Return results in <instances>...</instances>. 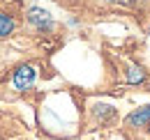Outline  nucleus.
<instances>
[{
	"label": "nucleus",
	"instance_id": "1",
	"mask_svg": "<svg viewBox=\"0 0 150 140\" xmlns=\"http://www.w3.org/2000/svg\"><path fill=\"white\" fill-rule=\"evenodd\" d=\"M35 80H37V69H35L33 64H21V67H16V71H14V78H12L14 88L19 90V92L30 90L33 85H35Z\"/></svg>",
	"mask_w": 150,
	"mask_h": 140
},
{
	"label": "nucleus",
	"instance_id": "2",
	"mask_svg": "<svg viewBox=\"0 0 150 140\" xmlns=\"http://www.w3.org/2000/svg\"><path fill=\"white\" fill-rule=\"evenodd\" d=\"M28 23L35 25L37 30H51V28H53L51 14H49L46 9H42V7H30V9H28Z\"/></svg>",
	"mask_w": 150,
	"mask_h": 140
},
{
	"label": "nucleus",
	"instance_id": "3",
	"mask_svg": "<svg viewBox=\"0 0 150 140\" xmlns=\"http://www.w3.org/2000/svg\"><path fill=\"white\" fill-rule=\"evenodd\" d=\"M125 124L132 126V129L148 126V124H150V104L148 106H141V108H136V110H132L129 115L125 117Z\"/></svg>",
	"mask_w": 150,
	"mask_h": 140
},
{
	"label": "nucleus",
	"instance_id": "4",
	"mask_svg": "<svg viewBox=\"0 0 150 140\" xmlns=\"http://www.w3.org/2000/svg\"><path fill=\"white\" fill-rule=\"evenodd\" d=\"M14 28H16V23H14V18L7 16V14H0V37H7L14 32Z\"/></svg>",
	"mask_w": 150,
	"mask_h": 140
},
{
	"label": "nucleus",
	"instance_id": "5",
	"mask_svg": "<svg viewBox=\"0 0 150 140\" xmlns=\"http://www.w3.org/2000/svg\"><path fill=\"white\" fill-rule=\"evenodd\" d=\"M127 80H129V83H143V80H146V71L141 69V67H129Z\"/></svg>",
	"mask_w": 150,
	"mask_h": 140
},
{
	"label": "nucleus",
	"instance_id": "6",
	"mask_svg": "<svg viewBox=\"0 0 150 140\" xmlns=\"http://www.w3.org/2000/svg\"><path fill=\"white\" fill-rule=\"evenodd\" d=\"M95 108H97V110H95V113H97V117H99V120H102V117H106V120H109V117H113V115H115V110H113L111 106H95Z\"/></svg>",
	"mask_w": 150,
	"mask_h": 140
},
{
	"label": "nucleus",
	"instance_id": "7",
	"mask_svg": "<svg viewBox=\"0 0 150 140\" xmlns=\"http://www.w3.org/2000/svg\"><path fill=\"white\" fill-rule=\"evenodd\" d=\"M148 35H150V28H148Z\"/></svg>",
	"mask_w": 150,
	"mask_h": 140
}]
</instances>
